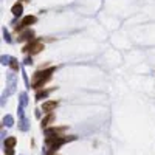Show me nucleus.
<instances>
[{
	"mask_svg": "<svg viewBox=\"0 0 155 155\" xmlns=\"http://www.w3.org/2000/svg\"><path fill=\"white\" fill-rule=\"evenodd\" d=\"M42 48H44V45L40 42H34V44H30L28 47H25V51L31 53V55H36V53H39Z\"/></svg>",
	"mask_w": 155,
	"mask_h": 155,
	"instance_id": "nucleus-1",
	"label": "nucleus"
},
{
	"mask_svg": "<svg viewBox=\"0 0 155 155\" xmlns=\"http://www.w3.org/2000/svg\"><path fill=\"white\" fill-rule=\"evenodd\" d=\"M56 106H57L56 101H48V103H44L42 109H44V112H51L53 109H56Z\"/></svg>",
	"mask_w": 155,
	"mask_h": 155,
	"instance_id": "nucleus-2",
	"label": "nucleus"
},
{
	"mask_svg": "<svg viewBox=\"0 0 155 155\" xmlns=\"http://www.w3.org/2000/svg\"><path fill=\"white\" fill-rule=\"evenodd\" d=\"M36 22V17H33V16H28V17H25L22 20V23H20V26H28L31 23H34Z\"/></svg>",
	"mask_w": 155,
	"mask_h": 155,
	"instance_id": "nucleus-3",
	"label": "nucleus"
},
{
	"mask_svg": "<svg viewBox=\"0 0 155 155\" xmlns=\"http://www.w3.org/2000/svg\"><path fill=\"white\" fill-rule=\"evenodd\" d=\"M14 144H16V138H8V140H6V143H5V146L8 147V149H11Z\"/></svg>",
	"mask_w": 155,
	"mask_h": 155,
	"instance_id": "nucleus-4",
	"label": "nucleus"
},
{
	"mask_svg": "<svg viewBox=\"0 0 155 155\" xmlns=\"http://www.w3.org/2000/svg\"><path fill=\"white\" fill-rule=\"evenodd\" d=\"M12 12H14L16 16H19L20 12H22V6H20L19 3H17V5H14V6H12Z\"/></svg>",
	"mask_w": 155,
	"mask_h": 155,
	"instance_id": "nucleus-5",
	"label": "nucleus"
},
{
	"mask_svg": "<svg viewBox=\"0 0 155 155\" xmlns=\"http://www.w3.org/2000/svg\"><path fill=\"white\" fill-rule=\"evenodd\" d=\"M51 119H53V115H48V116H47V118H45V119L42 121V126H47V124H48Z\"/></svg>",
	"mask_w": 155,
	"mask_h": 155,
	"instance_id": "nucleus-6",
	"label": "nucleus"
}]
</instances>
